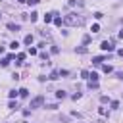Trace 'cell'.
I'll use <instances>...</instances> for the list:
<instances>
[{
	"mask_svg": "<svg viewBox=\"0 0 123 123\" xmlns=\"http://www.w3.org/2000/svg\"><path fill=\"white\" fill-rule=\"evenodd\" d=\"M83 21H85V17H83V15H79V13H67V15L63 17V23H65V25H69V27L83 25Z\"/></svg>",
	"mask_w": 123,
	"mask_h": 123,
	"instance_id": "cell-1",
	"label": "cell"
},
{
	"mask_svg": "<svg viewBox=\"0 0 123 123\" xmlns=\"http://www.w3.org/2000/svg\"><path fill=\"white\" fill-rule=\"evenodd\" d=\"M100 48H102L104 52H113V50H115V46H113L111 40H104V42L100 44Z\"/></svg>",
	"mask_w": 123,
	"mask_h": 123,
	"instance_id": "cell-2",
	"label": "cell"
},
{
	"mask_svg": "<svg viewBox=\"0 0 123 123\" xmlns=\"http://www.w3.org/2000/svg\"><path fill=\"white\" fill-rule=\"evenodd\" d=\"M42 102H44V96H37V98L31 100V108H38Z\"/></svg>",
	"mask_w": 123,
	"mask_h": 123,
	"instance_id": "cell-3",
	"label": "cell"
},
{
	"mask_svg": "<svg viewBox=\"0 0 123 123\" xmlns=\"http://www.w3.org/2000/svg\"><path fill=\"white\" fill-rule=\"evenodd\" d=\"M54 15H56V12H52V13H46V15H44V23H50V21H54Z\"/></svg>",
	"mask_w": 123,
	"mask_h": 123,
	"instance_id": "cell-4",
	"label": "cell"
},
{
	"mask_svg": "<svg viewBox=\"0 0 123 123\" xmlns=\"http://www.w3.org/2000/svg\"><path fill=\"white\" fill-rule=\"evenodd\" d=\"M33 40H35V37H33V35H27V37L23 38V42H25L27 46H31V44H33Z\"/></svg>",
	"mask_w": 123,
	"mask_h": 123,
	"instance_id": "cell-5",
	"label": "cell"
},
{
	"mask_svg": "<svg viewBox=\"0 0 123 123\" xmlns=\"http://www.w3.org/2000/svg\"><path fill=\"white\" fill-rule=\"evenodd\" d=\"M8 29L13 31V33H17V31H19V25H15V23H8Z\"/></svg>",
	"mask_w": 123,
	"mask_h": 123,
	"instance_id": "cell-6",
	"label": "cell"
},
{
	"mask_svg": "<svg viewBox=\"0 0 123 123\" xmlns=\"http://www.w3.org/2000/svg\"><path fill=\"white\" fill-rule=\"evenodd\" d=\"M104 62V56H96V58H92V63H96V65H100Z\"/></svg>",
	"mask_w": 123,
	"mask_h": 123,
	"instance_id": "cell-7",
	"label": "cell"
},
{
	"mask_svg": "<svg viewBox=\"0 0 123 123\" xmlns=\"http://www.w3.org/2000/svg\"><path fill=\"white\" fill-rule=\"evenodd\" d=\"M54 23H56V25H58V27H60V25H62V23H63V19H62V17H60V15H58V13H56V15H54Z\"/></svg>",
	"mask_w": 123,
	"mask_h": 123,
	"instance_id": "cell-8",
	"label": "cell"
},
{
	"mask_svg": "<svg viewBox=\"0 0 123 123\" xmlns=\"http://www.w3.org/2000/svg\"><path fill=\"white\" fill-rule=\"evenodd\" d=\"M8 94H10V98L13 100V98H17V96H19V90H10Z\"/></svg>",
	"mask_w": 123,
	"mask_h": 123,
	"instance_id": "cell-9",
	"label": "cell"
},
{
	"mask_svg": "<svg viewBox=\"0 0 123 123\" xmlns=\"http://www.w3.org/2000/svg\"><path fill=\"white\" fill-rule=\"evenodd\" d=\"M88 79H90V81H98V73H94V71L88 73Z\"/></svg>",
	"mask_w": 123,
	"mask_h": 123,
	"instance_id": "cell-10",
	"label": "cell"
},
{
	"mask_svg": "<svg viewBox=\"0 0 123 123\" xmlns=\"http://www.w3.org/2000/svg\"><path fill=\"white\" fill-rule=\"evenodd\" d=\"M88 88H90V90H92V88H98V81H90V83H88Z\"/></svg>",
	"mask_w": 123,
	"mask_h": 123,
	"instance_id": "cell-11",
	"label": "cell"
},
{
	"mask_svg": "<svg viewBox=\"0 0 123 123\" xmlns=\"http://www.w3.org/2000/svg\"><path fill=\"white\" fill-rule=\"evenodd\" d=\"M27 94H29V90H27V88H19V96H21V98H25Z\"/></svg>",
	"mask_w": 123,
	"mask_h": 123,
	"instance_id": "cell-12",
	"label": "cell"
},
{
	"mask_svg": "<svg viewBox=\"0 0 123 123\" xmlns=\"http://www.w3.org/2000/svg\"><path fill=\"white\" fill-rule=\"evenodd\" d=\"M56 98L63 100V98H65V92H63V90H58V92H56Z\"/></svg>",
	"mask_w": 123,
	"mask_h": 123,
	"instance_id": "cell-13",
	"label": "cell"
},
{
	"mask_svg": "<svg viewBox=\"0 0 123 123\" xmlns=\"http://www.w3.org/2000/svg\"><path fill=\"white\" fill-rule=\"evenodd\" d=\"M90 31H92V33H98V31H100V25H98V23H94V25L90 27Z\"/></svg>",
	"mask_w": 123,
	"mask_h": 123,
	"instance_id": "cell-14",
	"label": "cell"
},
{
	"mask_svg": "<svg viewBox=\"0 0 123 123\" xmlns=\"http://www.w3.org/2000/svg\"><path fill=\"white\" fill-rule=\"evenodd\" d=\"M10 48H12V50H17V48H19V42H17V40H13V42L10 44Z\"/></svg>",
	"mask_w": 123,
	"mask_h": 123,
	"instance_id": "cell-15",
	"label": "cell"
},
{
	"mask_svg": "<svg viewBox=\"0 0 123 123\" xmlns=\"http://www.w3.org/2000/svg\"><path fill=\"white\" fill-rule=\"evenodd\" d=\"M23 60H25V54H17V62L15 63H23Z\"/></svg>",
	"mask_w": 123,
	"mask_h": 123,
	"instance_id": "cell-16",
	"label": "cell"
},
{
	"mask_svg": "<svg viewBox=\"0 0 123 123\" xmlns=\"http://www.w3.org/2000/svg\"><path fill=\"white\" fill-rule=\"evenodd\" d=\"M102 69H104V73H111V71H113V67H111V65H104Z\"/></svg>",
	"mask_w": 123,
	"mask_h": 123,
	"instance_id": "cell-17",
	"label": "cell"
},
{
	"mask_svg": "<svg viewBox=\"0 0 123 123\" xmlns=\"http://www.w3.org/2000/svg\"><path fill=\"white\" fill-rule=\"evenodd\" d=\"M38 19V13L37 12H31V21H37Z\"/></svg>",
	"mask_w": 123,
	"mask_h": 123,
	"instance_id": "cell-18",
	"label": "cell"
},
{
	"mask_svg": "<svg viewBox=\"0 0 123 123\" xmlns=\"http://www.w3.org/2000/svg\"><path fill=\"white\" fill-rule=\"evenodd\" d=\"M58 75H60V71H52V73H50V79L54 81V79H58Z\"/></svg>",
	"mask_w": 123,
	"mask_h": 123,
	"instance_id": "cell-19",
	"label": "cell"
},
{
	"mask_svg": "<svg viewBox=\"0 0 123 123\" xmlns=\"http://www.w3.org/2000/svg\"><path fill=\"white\" fill-rule=\"evenodd\" d=\"M117 108H119V102L113 100V102H111V110H117Z\"/></svg>",
	"mask_w": 123,
	"mask_h": 123,
	"instance_id": "cell-20",
	"label": "cell"
},
{
	"mask_svg": "<svg viewBox=\"0 0 123 123\" xmlns=\"http://www.w3.org/2000/svg\"><path fill=\"white\" fill-rule=\"evenodd\" d=\"M83 42H85V44H88V42H90V37H88V35H85V37H83Z\"/></svg>",
	"mask_w": 123,
	"mask_h": 123,
	"instance_id": "cell-21",
	"label": "cell"
},
{
	"mask_svg": "<svg viewBox=\"0 0 123 123\" xmlns=\"http://www.w3.org/2000/svg\"><path fill=\"white\" fill-rule=\"evenodd\" d=\"M94 17H96V19H102V17H104V13H100V12H96V13H94Z\"/></svg>",
	"mask_w": 123,
	"mask_h": 123,
	"instance_id": "cell-22",
	"label": "cell"
},
{
	"mask_svg": "<svg viewBox=\"0 0 123 123\" xmlns=\"http://www.w3.org/2000/svg\"><path fill=\"white\" fill-rule=\"evenodd\" d=\"M77 52H79V54H85V52H86V48H85V46H81V48H77Z\"/></svg>",
	"mask_w": 123,
	"mask_h": 123,
	"instance_id": "cell-23",
	"label": "cell"
},
{
	"mask_svg": "<svg viewBox=\"0 0 123 123\" xmlns=\"http://www.w3.org/2000/svg\"><path fill=\"white\" fill-rule=\"evenodd\" d=\"M81 77L83 79H88V71H81Z\"/></svg>",
	"mask_w": 123,
	"mask_h": 123,
	"instance_id": "cell-24",
	"label": "cell"
},
{
	"mask_svg": "<svg viewBox=\"0 0 123 123\" xmlns=\"http://www.w3.org/2000/svg\"><path fill=\"white\" fill-rule=\"evenodd\" d=\"M10 108H12V110H15V108H17V102H13V100H12V102H10Z\"/></svg>",
	"mask_w": 123,
	"mask_h": 123,
	"instance_id": "cell-25",
	"label": "cell"
},
{
	"mask_svg": "<svg viewBox=\"0 0 123 123\" xmlns=\"http://www.w3.org/2000/svg\"><path fill=\"white\" fill-rule=\"evenodd\" d=\"M27 2H29V4H31V6H35V4H38V2H40V0H27Z\"/></svg>",
	"mask_w": 123,
	"mask_h": 123,
	"instance_id": "cell-26",
	"label": "cell"
},
{
	"mask_svg": "<svg viewBox=\"0 0 123 123\" xmlns=\"http://www.w3.org/2000/svg\"><path fill=\"white\" fill-rule=\"evenodd\" d=\"M117 54H119V56L123 58V48H119V50H117Z\"/></svg>",
	"mask_w": 123,
	"mask_h": 123,
	"instance_id": "cell-27",
	"label": "cell"
},
{
	"mask_svg": "<svg viewBox=\"0 0 123 123\" xmlns=\"http://www.w3.org/2000/svg\"><path fill=\"white\" fill-rule=\"evenodd\" d=\"M0 54H4V46H0Z\"/></svg>",
	"mask_w": 123,
	"mask_h": 123,
	"instance_id": "cell-28",
	"label": "cell"
},
{
	"mask_svg": "<svg viewBox=\"0 0 123 123\" xmlns=\"http://www.w3.org/2000/svg\"><path fill=\"white\" fill-rule=\"evenodd\" d=\"M119 37H121V38H123V29H121V31H119Z\"/></svg>",
	"mask_w": 123,
	"mask_h": 123,
	"instance_id": "cell-29",
	"label": "cell"
},
{
	"mask_svg": "<svg viewBox=\"0 0 123 123\" xmlns=\"http://www.w3.org/2000/svg\"><path fill=\"white\" fill-rule=\"evenodd\" d=\"M15 2H19V4H21V2H27V0H15Z\"/></svg>",
	"mask_w": 123,
	"mask_h": 123,
	"instance_id": "cell-30",
	"label": "cell"
}]
</instances>
